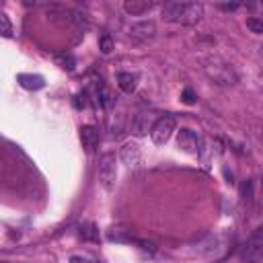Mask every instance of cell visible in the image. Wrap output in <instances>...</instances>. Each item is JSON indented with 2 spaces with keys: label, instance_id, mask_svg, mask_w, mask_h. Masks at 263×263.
I'll list each match as a JSON object with an SVG mask.
<instances>
[{
  "label": "cell",
  "instance_id": "obj_22",
  "mask_svg": "<svg viewBox=\"0 0 263 263\" xmlns=\"http://www.w3.org/2000/svg\"><path fill=\"white\" fill-rule=\"evenodd\" d=\"M240 197H242L245 203H251L253 201V183L251 181H245L240 185Z\"/></svg>",
  "mask_w": 263,
  "mask_h": 263
},
{
  "label": "cell",
  "instance_id": "obj_1",
  "mask_svg": "<svg viewBox=\"0 0 263 263\" xmlns=\"http://www.w3.org/2000/svg\"><path fill=\"white\" fill-rule=\"evenodd\" d=\"M203 16V6L199 2H164L162 18L177 25H195Z\"/></svg>",
  "mask_w": 263,
  "mask_h": 263
},
{
  "label": "cell",
  "instance_id": "obj_21",
  "mask_svg": "<svg viewBox=\"0 0 263 263\" xmlns=\"http://www.w3.org/2000/svg\"><path fill=\"white\" fill-rule=\"evenodd\" d=\"M0 35L2 37H12V25L4 12H0Z\"/></svg>",
  "mask_w": 263,
  "mask_h": 263
},
{
  "label": "cell",
  "instance_id": "obj_26",
  "mask_svg": "<svg viewBox=\"0 0 263 263\" xmlns=\"http://www.w3.org/2000/svg\"><path fill=\"white\" fill-rule=\"evenodd\" d=\"M2 263H8V261H2Z\"/></svg>",
  "mask_w": 263,
  "mask_h": 263
},
{
  "label": "cell",
  "instance_id": "obj_27",
  "mask_svg": "<svg viewBox=\"0 0 263 263\" xmlns=\"http://www.w3.org/2000/svg\"><path fill=\"white\" fill-rule=\"evenodd\" d=\"M0 168H2V162H0Z\"/></svg>",
  "mask_w": 263,
  "mask_h": 263
},
{
  "label": "cell",
  "instance_id": "obj_2",
  "mask_svg": "<svg viewBox=\"0 0 263 263\" xmlns=\"http://www.w3.org/2000/svg\"><path fill=\"white\" fill-rule=\"evenodd\" d=\"M203 72L216 86H234L238 82V74L234 72V68L226 62H220V60L208 62L203 66Z\"/></svg>",
  "mask_w": 263,
  "mask_h": 263
},
{
  "label": "cell",
  "instance_id": "obj_25",
  "mask_svg": "<svg viewBox=\"0 0 263 263\" xmlns=\"http://www.w3.org/2000/svg\"><path fill=\"white\" fill-rule=\"evenodd\" d=\"M220 8H222V10H236L238 4H220Z\"/></svg>",
  "mask_w": 263,
  "mask_h": 263
},
{
  "label": "cell",
  "instance_id": "obj_17",
  "mask_svg": "<svg viewBox=\"0 0 263 263\" xmlns=\"http://www.w3.org/2000/svg\"><path fill=\"white\" fill-rule=\"evenodd\" d=\"M55 64L58 66H62L64 70H74V66H76V60H74V55L72 53H66V51H62V53H55Z\"/></svg>",
  "mask_w": 263,
  "mask_h": 263
},
{
  "label": "cell",
  "instance_id": "obj_9",
  "mask_svg": "<svg viewBox=\"0 0 263 263\" xmlns=\"http://www.w3.org/2000/svg\"><path fill=\"white\" fill-rule=\"evenodd\" d=\"M152 115L150 113H146V111H140V113H136L134 115V119H132V134L134 136H146L148 132H150V127H152Z\"/></svg>",
  "mask_w": 263,
  "mask_h": 263
},
{
  "label": "cell",
  "instance_id": "obj_3",
  "mask_svg": "<svg viewBox=\"0 0 263 263\" xmlns=\"http://www.w3.org/2000/svg\"><path fill=\"white\" fill-rule=\"evenodd\" d=\"M115 179H117V162L113 152H105L99 156V181L105 191L115 189Z\"/></svg>",
  "mask_w": 263,
  "mask_h": 263
},
{
  "label": "cell",
  "instance_id": "obj_6",
  "mask_svg": "<svg viewBox=\"0 0 263 263\" xmlns=\"http://www.w3.org/2000/svg\"><path fill=\"white\" fill-rule=\"evenodd\" d=\"M127 35H129V39H134L138 43H146V41L154 39L156 25H154V21H136L127 27Z\"/></svg>",
  "mask_w": 263,
  "mask_h": 263
},
{
  "label": "cell",
  "instance_id": "obj_18",
  "mask_svg": "<svg viewBox=\"0 0 263 263\" xmlns=\"http://www.w3.org/2000/svg\"><path fill=\"white\" fill-rule=\"evenodd\" d=\"M109 240H113V242H127V245H136V236H132V234H127L125 230H111L109 232Z\"/></svg>",
  "mask_w": 263,
  "mask_h": 263
},
{
  "label": "cell",
  "instance_id": "obj_10",
  "mask_svg": "<svg viewBox=\"0 0 263 263\" xmlns=\"http://www.w3.org/2000/svg\"><path fill=\"white\" fill-rule=\"evenodd\" d=\"M156 6L154 0H125L123 2V10L132 16H140V14H146L150 12L152 8Z\"/></svg>",
  "mask_w": 263,
  "mask_h": 263
},
{
  "label": "cell",
  "instance_id": "obj_15",
  "mask_svg": "<svg viewBox=\"0 0 263 263\" xmlns=\"http://www.w3.org/2000/svg\"><path fill=\"white\" fill-rule=\"evenodd\" d=\"M78 236H80L82 240H86V242H99V238H101L99 228H97L92 222H84V224H80V228H78Z\"/></svg>",
  "mask_w": 263,
  "mask_h": 263
},
{
  "label": "cell",
  "instance_id": "obj_11",
  "mask_svg": "<svg viewBox=\"0 0 263 263\" xmlns=\"http://www.w3.org/2000/svg\"><path fill=\"white\" fill-rule=\"evenodd\" d=\"M99 129L95 125H82L80 127V142H82V148L86 152H92L97 146H99Z\"/></svg>",
  "mask_w": 263,
  "mask_h": 263
},
{
  "label": "cell",
  "instance_id": "obj_4",
  "mask_svg": "<svg viewBox=\"0 0 263 263\" xmlns=\"http://www.w3.org/2000/svg\"><path fill=\"white\" fill-rule=\"evenodd\" d=\"M240 259L247 263H261L263 259V226H257L240 249Z\"/></svg>",
  "mask_w": 263,
  "mask_h": 263
},
{
  "label": "cell",
  "instance_id": "obj_13",
  "mask_svg": "<svg viewBox=\"0 0 263 263\" xmlns=\"http://www.w3.org/2000/svg\"><path fill=\"white\" fill-rule=\"evenodd\" d=\"M117 86H119L121 92L132 95V92L136 90V86H138L136 74H132V72H119V74H117Z\"/></svg>",
  "mask_w": 263,
  "mask_h": 263
},
{
  "label": "cell",
  "instance_id": "obj_7",
  "mask_svg": "<svg viewBox=\"0 0 263 263\" xmlns=\"http://www.w3.org/2000/svg\"><path fill=\"white\" fill-rule=\"evenodd\" d=\"M177 144L187 154H199V140H197L195 132H191L187 127H181L177 132Z\"/></svg>",
  "mask_w": 263,
  "mask_h": 263
},
{
  "label": "cell",
  "instance_id": "obj_24",
  "mask_svg": "<svg viewBox=\"0 0 263 263\" xmlns=\"http://www.w3.org/2000/svg\"><path fill=\"white\" fill-rule=\"evenodd\" d=\"M70 263H92V259L86 257V255H72L70 257Z\"/></svg>",
  "mask_w": 263,
  "mask_h": 263
},
{
  "label": "cell",
  "instance_id": "obj_14",
  "mask_svg": "<svg viewBox=\"0 0 263 263\" xmlns=\"http://www.w3.org/2000/svg\"><path fill=\"white\" fill-rule=\"evenodd\" d=\"M70 23L76 27V31H78V33H82V35H84V31H86V29H88V25H90V16H88V12H86V10L76 8V10H72V18H70Z\"/></svg>",
  "mask_w": 263,
  "mask_h": 263
},
{
  "label": "cell",
  "instance_id": "obj_19",
  "mask_svg": "<svg viewBox=\"0 0 263 263\" xmlns=\"http://www.w3.org/2000/svg\"><path fill=\"white\" fill-rule=\"evenodd\" d=\"M99 49L105 55H109L113 51V37L109 33H101V37H99Z\"/></svg>",
  "mask_w": 263,
  "mask_h": 263
},
{
  "label": "cell",
  "instance_id": "obj_8",
  "mask_svg": "<svg viewBox=\"0 0 263 263\" xmlns=\"http://www.w3.org/2000/svg\"><path fill=\"white\" fill-rule=\"evenodd\" d=\"M119 160H121L125 166H129V168L138 166L140 160H142V150H140L138 142H125V144L121 146V150H119Z\"/></svg>",
  "mask_w": 263,
  "mask_h": 263
},
{
  "label": "cell",
  "instance_id": "obj_12",
  "mask_svg": "<svg viewBox=\"0 0 263 263\" xmlns=\"http://www.w3.org/2000/svg\"><path fill=\"white\" fill-rule=\"evenodd\" d=\"M16 80H18V84H21L23 88H27V90H41V88L45 86V80H43V76H39V74H18Z\"/></svg>",
  "mask_w": 263,
  "mask_h": 263
},
{
  "label": "cell",
  "instance_id": "obj_16",
  "mask_svg": "<svg viewBox=\"0 0 263 263\" xmlns=\"http://www.w3.org/2000/svg\"><path fill=\"white\" fill-rule=\"evenodd\" d=\"M97 103H99L103 109H111V107L115 105V95H113L111 90H107V88H101V90L97 92Z\"/></svg>",
  "mask_w": 263,
  "mask_h": 263
},
{
  "label": "cell",
  "instance_id": "obj_20",
  "mask_svg": "<svg viewBox=\"0 0 263 263\" xmlns=\"http://www.w3.org/2000/svg\"><path fill=\"white\" fill-rule=\"evenodd\" d=\"M247 27H249L251 33H255V35H261V33H263V21H261L259 16H249V18H247Z\"/></svg>",
  "mask_w": 263,
  "mask_h": 263
},
{
  "label": "cell",
  "instance_id": "obj_23",
  "mask_svg": "<svg viewBox=\"0 0 263 263\" xmlns=\"http://www.w3.org/2000/svg\"><path fill=\"white\" fill-rule=\"evenodd\" d=\"M181 99H183V103H187V105H193L197 97H195V92H193L191 88H185V90H183V95H181Z\"/></svg>",
  "mask_w": 263,
  "mask_h": 263
},
{
  "label": "cell",
  "instance_id": "obj_5",
  "mask_svg": "<svg viewBox=\"0 0 263 263\" xmlns=\"http://www.w3.org/2000/svg\"><path fill=\"white\" fill-rule=\"evenodd\" d=\"M175 127H177L175 117H171V115H162V117H158V119L152 123V127H150V138H152V142H154L156 146L166 144V142L171 140Z\"/></svg>",
  "mask_w": 263,
  "mask_h": 263
}]
</instances>
